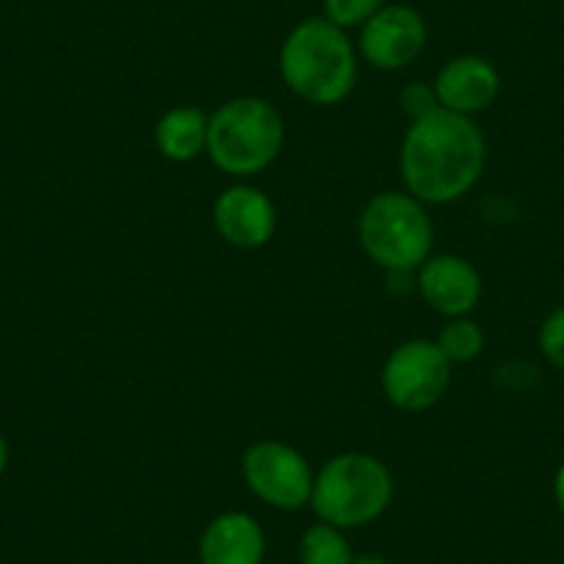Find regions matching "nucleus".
I'll list each match as a JSON object with an SVG mask.
<instances>
[{
  "label": "nucleus",
  "mask_w": 564,
  "mask_h": 564,
  "mask_svg": "<svg viewBox=\"0 0 564 564\" xmlns=\"http://www.w3.org/2000/svg\"><path fill=\"white\" fill-rule=\"evenodd\" d=\"M487 139L476 119L437 108L410 122L399 150L404 192L423 205H452L479 183Z\"/></svg>",
  "instance_id": "1"
},
{
  "label": "nucleus",
  "mask_w": 564,
  "mask_h": 564,
  "mask_svg": "<svg viewBox=\"0 0 564 564\" xmlns=\"http://www.w3.org/2000/svg\"><path fill=\"white\" fill-rule=\"evenodd\" d=\"M357 56L349 31L318 14L296 23L282 40L280 75L302 102L333 108L355 91Z\"/></svg>",
  "instance_id": "2"
},
{
  "label": "nucleus",
  "mask_w": 564,
  "mask_h": 564,
  "mask_svg": "<svg viewBox=\"0 0 564 564\" xmlns=\"http://www.w3.org/2000/svg\"><path fill=\"white\" fill-rule=\"evenodd\" d=\"M285 144L282 113L263 97H232L208 113L210 164L227 177L249 181L269 170Z\"/></svg>",
  "instance_id": "3"
},
{
  "label": "nucleus",
  "mask_w": 564,
  "mask_h": 564,
  "mask_svg": "<svg viewBox=\"0 0 564 564\" xmlns=\"http://www.w3.org/2000/svg\"><path fill=\"white\" fill-rule=\"evenodd\" d=\"M393 474L373 454L346 452L316 470L311 509L335 529H362L388 512L393 503Z\"/></svg>",
  "instance_id": "4"
},
{
  "label": "nucleus",
  "mask_w": 564,
  "mask_h": 564,
  "mask_svg": "<svg viewBox=\"0 0 564 564\" xmlns=\"http://www.w3.org/2000/svg\"><path fill=\"white\" fill-rule=\"evenodd\" d=\"M357 238L371 263L390 274H412L435 249V225L410 192H379L360 210Z\"/></svg>",
  "instance_id": "5"
},
{
  "label": "nucleus",
  "mask_w": 564,
  "mask_h": 564,
  "mask_svg": "<svg viewBox=\"0 0 564 564\" xmlns=\"http://www.w3.org/2000/svg\"><path fill=\"white\" fill-rule=\"evenodd\" d=\"M382 393L395 410L423 412L435 406L452 384V362L430 338L395 346L382 366Z\"/></svg>",
  "instance_id": "6"
},
{
  "label": "nucleus",
  "mask_w": 564,
  "mask_h": 564,
  "mask_svg": "<svg viewBox=\"0 0 564 564\" xmlns=\"http://www.w3.org/2000/svg\"><path fill=\"white\" fill-rule=\"evenodd\" d=\"M241 474L249 492L265 507L280 512H300L311 507L316 470L302 452L282 441H258L243 452Z\"/></svg>",
  "instance_id": "7"
},
{
  "label": "nucleus",
  "mask_w": 564,
  "mask_h": 564,
  "mask_svg": "<svg viewBox=\"0 0 564 564\" xmlns=\"http://www.w3.org/2000/svg\"><path fill=\"white\" fill-rule=\"evenodd\" d=\"M426 20L410 3H384L360 29L357 53L366 64L382 73L406 69L426 47Z\"/></svg>",
  "instance_id": "8"
},
{
  "label": "nucleus",
  "mask_w": 564,
  "mask_h": 564,
  "mask_svg": "<svg viewBox=\"0 0 564 564\" xmlns=\"http://www.w3.org/2000/svg\"><path fill=\"white\" fill-rule=\"evenodd\" d=\"M415 274L421 300L443 318L470 316L485 294L479 269L463 254L432 252Z\"/></svg>",
  "instance_id": "9"
},
{
  "label": "nucleus",
  "mask_w": 564,
  "mask_h": 564,
  "mask_svg": "<svg viewBox=\"0 0 564 564\" xmlns=\"http://www.w3.org/2000/svg\"><path fill=\"white\" fill-rule=\"evenodd\" d=\"M214 227L230 247L260 249L274 238L276 208L263 188L238 181L216 197Z\"/></svg>",
  "instance_id": "10"
},
{
  "label": "nucleus",
  "mask_w": 564,
  "mask_h": 564,
  "mask_svg": "<svg viewBox=\"0 0 564 564\" xmlns=\"http://www.w3.org/2000/svg\"><path fill=\"white\" fill-rule=\"evenodd\" d=\"M435 95L441 108L470 117L485 113L501 95V73L496 64L476 53L448 58L435 78Z\"/></svg>",
  "instance_id": "11"
},
{
  "label": "nucleus",
  "mask_w": 564,
  "mask_h": 564,
  "mask_svg": "<svg viewBox=\"0 0 564 564\" xmlns=\"http://www.w3.org/2000/svg\"><path fill=\"white\" fill-rule=\"evenodd\" d=\"M199 564H263L265 531L249 512H221L199 534Z\"/></svg>",
  "instance_id": "12"
},
{
  "label": "nucleus",
  "mask_w": 564,
  "mask_h": 564,
  "mask_svg": "<svg viewBox=\"0 0 564 564\" xmlns=\"http://www.w3.org/2000/svg\"><path fill=\"white\" fill-rule=\"evenodd\" d=\"M153 139L166 161L188 164L205 155V148H208V113L197 106L170 108L155 122Z\"/></svg>",
  "instance_id": "13"
},
{
  "label": "nucleus",
  "mask_w": 564,
  "mask_h": 564,
  "mask_svg": "<svg viewBox=\"0 0 564 564\" xmlns=\"http://www.w3.org/2000/svg\"><path fill=\"white\" fill-rule=\"evenodd\" d=\"M355 551L344 529L316 520L300 540V564H355Z\"/></svg>",
  "instance_id": "14"
},
{
  "label": "nucleus",
  "mask_w": 564,
  "mask_h": 564,
  "mask_svg": "<svg viewBox=\"0 0 564 564\" xmlns=\"http://www.w3.org/2000/svg\"><path fill=\"white\" fill-rule=\"evenodd\" d=\"M435 344L441 346L452 366L454 362H474L485 351V333L470 316L446 318V327L441 329Z\"/></svg>",
  "instance_id": "15"
},
{
  "label": "nucleus",
  "mask_w": 564,
  "mask_h": 564,
  "mask_svg": "<svg viewBox=\"0 0 564 564\" xmlns=\"http://www.w3.org/2000/svg\"><path fill=\"white\" fill-rule=\"evenodd\" d=\"M388 0H322L324 18L338 29H362Z\"/></svg>",
  "instance_id": "16"
},
{
  "label": "nucleus",
  "mask_w": 564,
  "mask_h": 564,
  "mask_svg": "<svg viewBox=\"0 0 564 564\" xmlns=\"http://www.w3.org/2000/svg\"><path fill=\"white\" fill-rule=\"evenodd\" d=\"M536 346L553 368L564 371V305L547 313L536 329Z\"/></svg>",
  "instance_id": "17"
},
{
  "label": "nucleus",
  "mask_w": 564,
  "mask_h": 564,
  "mask_svg": "<svg viewBox=\"0 0 564 564\" xmlns=\"http://www.w3.org/2000/svg\"><path fill=\"white\" fill-rule=\"evenodd\" d=\"M399 106L401 111H404V117L410 119V122H415V119L437 111L441 102H437L435 86L426 84V80H410V84L399 91Z\"/></svg>",
  "instance_id": "18"
},
{
  "label": "nucleus",
  "mask_w": 564,
  "mask_h": 564,
  "mask_svg": "<svg viewBox=\"0 0 564 564\" xmlns=\"http://www.w3.org/2000/svg\"><path fill=\"white\" fill-rule=\"evenodd\" d=\"M553 498H556V507L564 518V459L556 468V474H553Z\"/></svg>",
  "instance_id": "19"
},
{
  "label": "nucleus",
  "mask_w": 564,
  "mask_h": 564,
  "mask_svg": "<svg viewBox=\"0 0 564 564\" xmlns=\"http://www.w3.org/2000/svg\"><path fill=\"white\" fill-rule=\"evenodd\" d=\"M9 457H12V452H9V441L3 437V432H0V476L7 474Z\"/></svg>",
  "instance_id": "20"
},
{
  "label": "nucleus",
  "mask_w": 564,
  "mask_h": 564,
  "mask_svg": "<svg viewBox=\"0 0 564 564\" xmlns=\"http://www.w3.org/2000/svg\"><path fill=\"white\" fill-rule=\"evenodd\" d=\"M355 564H390L388 558L377 556V553H366V556H357Z\"/></svg>",
  "instance_id": "21"
}]
</instances>
